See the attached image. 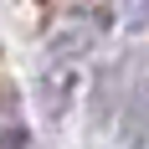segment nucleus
<instances>
[{
    "mask_svg": "<svg viewBox=\"0 0 149 149\" xmlns=\"http://www.w3.org/2000/svg\"><path fill=\"white\" fill-rule=\"evenodd\" d=\"M0 149H26V129H0Z\"/></svg>",
    "mask_w": 149,
    "mask_h": 149,
    "instance_id": "obj_1",
    "label": "nucleus"
}]
</instances>
